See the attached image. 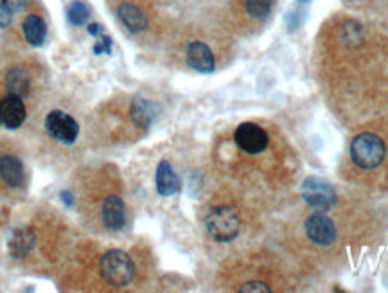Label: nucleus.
Instances as JSON below:
<instances>
[{"label": "nucleus", "mask_w": 388, "mask_h": 293, "mask_svg": "<svg viewBox=\"0 0 388 293\" xmlns=\"http://www.w3.org/2000/svg\"><path fill=\"white\" fill-rule=\"evenodd\" d=\"M302 196H304L307 205H311L316 212L329 211L334 200H337V194H334V191H332V187L329 186L328 182L316 177H309L304 182Z\"/></svg>", "instance_id": "39448f33"}, {"label": "nucleus", "mask_w": 388, "mask_h": 293, "mask_svg": "<svg viewBox=\"0 0 388 293\" xmlns=\"http://www.w3.org/2000/svg\"><path fill=\"white\" fill-rule=\"evenodd\" d=\"M0 180L11 189H20L26 184V169L17 155H0Z\"/></svg>", "instance_id": "1a4fd4ad"}, {"label": "nucleus", "mask_w": 388, "mask_h": 293, "mask_svg": "<svg viewBox=\"0 0 388 293\" xmlns=\"http://www.w3.org/2000/svg\"><path fill=\"white\" fill-rule=\"evenodd\" d=\"M13 15V9L9 8L4 0H2V2H0V29H6V27L11 26Z\"/></svg>", "instance_id": "412c9836"}, {"label": "nucleus", "mask_w": 388, "mask_h": 293, "mask_svg": "<svg viewBox=\"0 0 388 293\" xmlns=\"http://www.w3.org/2000/svg\"><path fill=\"white\" fill-rule=\"evenodd\" d=\"M103 223L108 230H121L126 223V207L119 196H108L101 209Z\"/></svg>", "instance_id": "f8f14e48"}, {"label": "nucleus", "mask_w": 388, "mask_h": 293, "mask_svg": "<svg viewBox=\"0 0 388 293\" xmlns=\"http://www.w3.org/2000/svg\"><path fill=\"white\" fill-rule=\"evenodd\" d=\"M22 33L29 45L40 47L47 38V24L40 15H27L22 22Z\"/></svg>", "instance_id": "2eb2a0df"}, {"label": "nucleus", "mask_w": 388, "mask_h": 293, "mask_svg": "<svg viewBox=\"0 0 388 293\" xmlns=\"http://www.w3.org/2000/svg\"><path fill=\"white\" fill-rule=\"evenodd\" d=\"M275 0H245V11L254 20H264L272 13Z\"/></svg>", "instance_id": "a211bd4d"}, {"label": "nucleus", "mask_w": 388, "mask_h": 293, "mask_svg": "<svg viewBox=\"0 0 388 293\" xmlns=\"http://www.w3.org/2000/svg\"><path fill=\"white\" fill-rule=\"evenodd\" d=\"M99 274L110 286L122 288L131 283L135 276V264L126 252L110 251L101 258Z\"/></svg>", "instance_id": "f257e3e1"}, {"label": "nucleus", "mask_w": 388, "mask_h": 293, "mask_svg": "<svg viewBox=\"0 0 388 293\" xmlns=\"http://www.w3.org/2000/svg\"><path fill=\"white\" fill-rule=\"evenodd\" d=\"M88 17H90V11H88V6L85 2H81V0L70 2L69 9H67V18L72 26H83V24H86Z\"/></svg>", "instance_id": "6ab92c4d"}, {"label": "nucleus", "mask_w": 388, "mask_h": 293, "mask_svg": "<svg viewBox=\"0 0 388 293\" xmlns=\"http://www.w3.org/2000/svg\"><path fill=\"white\" fill-rule=\"evenodd\" d=\"M241 292H263L268 293L270 288H268L264 283H246V285L241 286Z\"/></svg>", "instance_id": "4be33fe9"}, {"label": "nucleus", "mask_w": 388, "mask_h": 293, "mask_svg": "<svg viewBox=\"0 0 388 293\" xmlns=\"http://www.w3.org/2000/svg\"><path fill=\"white\" fill-rule=\"evenodd\" d=\"M4 2L9 6V8L13 9V13H18V11L24 9V6H26L27 0H4Z\"/></svg>", "instance_id": "b1692460"}, {"label": "nucleus", "mask_w": 388, "mask_h": 293, "mask_svg": "<svg viewBox=\"0 0 388 293\" xmlns=\"http://www.w3.org/2000/svg\"><path fill=\"white\" fill-rule=\"evenodd\" d=\"M304 229H306V234L311 241L318 243V245H331L334 241V237H337L334 223L329 220L328 216L320 214V212L307 218Z\"/></svg>", "instance_id": "6e6552de"}, {"label": "nucleus", "mask_w": 388, "mask_h": 293, "mask_svg": "<svg viewBox=\"0 0 388 293\" xmlns=\"http://www.w3.org/2000/svg\"><path fill=\"white\" fill-rule=\"evenodd\" d=\"M350 159L362 169L378 168L385 159L383 141L374 134L358 135L350 144Z\"/></svg>", "instance_id": "f03ea898"}, {"label": "nucleus", "mask_w": 388, "mask_h": 293, "mask_svg": "<svg viewBox=\"0 0 388 293\" xmlns=\"http://www.w3.org/2000/svg\"><path fill=\"white\" fill-rule=\"evenodd\" d=\"M45 129L54 141L61 144H70L76 143V138L79 135V125L72 116L65 113L63 110H52L45 117Z\"/></svg>", "instance_id": "20e7f679"}, {"label": "nucleus", "mask_w": 388, "mask_h": 293, "mask_svg": "<svg viewBox=\"0 0 388 293\" xmlns=\"http://www.w3.org/2000/svg\"><path fill=\"white\" fill-rule=\"evenodd\" d=\"M6 88L8 94H17L20 97H27L31 92V78L26 69L13 67L6 74Z\"/></svg>", "instance_id": "f3484780"}, {"label": "nucleus", "mask_w": 388, "mask_h": 293, "mask_svg": "<svg viewBox=\"0 0 388 293\" xmlns=\"http://www.w3.org/2000/svg\"><path fill=\"white\" fill-rule=\"evenodd\" d=\"M186 60L191 69L198 70L202 74H209L214 70L216 61L214 54L209 49L207 43L191 42L186 49Z\"/></svg>", "instance_id": "9d476101"}, {"label": "nucleus", "mask_w": 388, "mask_h": 293, "mask_svg": "<svg viewBox=\"0 0 388 293\" xmlns=\"http://www.w3.org/2000/svg\"><path fill=\"white\" fill-rule=\"evenodd\" d=\"M234 138H236L237 146L241 148L245 153H250V155L263 153L268 148V143H270L264 128L254 125V122H245V125L237 126Z\"/></svg>", "instance_id": "423d86ee"}, {"label": "nucleus", "mask_w": 388, "mask_h": 293, "mask_svg": "<svg viewBox=\"0 0 388 293\" xmlns=\"http://www.w3.org/2000/svg\"><path fill=\"white\" fill-rule=\"evenodd\" d=\"M156 113H159V106L151 101L143 100V97H137L134 100L131 106H129V116H131V121L138 128H149L156 119Z\"/></svg>", "instance_id": "dca6fc26"}, {"label": "nucleus", "mask_w": 388, "mask_h": 293, "mask_svg": "<svg viewBox=\"0 0 388 293\" xmlns=\"http://www.w3.org/2000/svg\"><path fill=\"white\" fill-rule=\"evenodd\" d=\"M156 182V191H159L160 196H172L180 191V178L177 177V173L172 171L171 164L168 160H162L156 168L155 175Z\"/></svg>", "instance_id": "4468645a"}, {"label": "nucleus", "mask_w": 388, "mask_h": 293, "mask_svg": "<svg viewBox=\"0 0 388 293\" xmlns=\"http://www.w3.org/2000/svg\"><path fill=\"white\" fill-rule=\"evenodd\" d=\"M86 31H88V35L95 36V38H99V36L104 35V27L99 26V24H90V26L86 27Z\"/></svg>", "instance_id": "5701e85b"}, {"label": "nucleus", "mask_w": 388, "mask_h": 293, "mask_svg": "<svg viewBox=\"0 0 388 293\" xmlns=\"http://www.w3.org/2000/svg\"><path fill=\"white\" fill-rule=\"evenodd\" d=\"M36 246V234L31 227H17L8 239L9 255L15 259H24Z\"/></svg>", "instance_id": "9b49d317"}, {"label": "nucleus", "mask_w": 388, "mask_h": 293, "mask_svg": "<svg viewBox=\"0 0 388 293\" xmlns=\"http://www.w3.org/2000/svg\"><path fill=\"white\" fill-rule=\"evenodd\" d=\"M205 229L212 239L227 243L236 239L241 230V221L230 207H216L205 218Z\"/></svg>", "instance_id": "7ed1b4c3"}, {"label": "nucleus", "mask_w": 388, "mask_h": 293, "mask_svg": "<svg viewBox=\"0 0 388 293\" xmlns=\"http://www.w3.org/2000/svg\"><path fill=\"white\" fill-rule=\"evenodd\" d=\"M27 110L24 97L17 94H6L0 100V126L6 129H18L26 122Z\"/></svg>", "instance_id": "0eeeda50"}, {"label": "nucleus", "mask_w": 388, "mask_h": 293, "mask_svg": "<svg viewBox=\"0 0 388 293\" xmlns=\"http://www.w3.org/2000/svg\"><path fill=\"white\" fill-rule=\"evenodd\" d=\"M60 198L63 200V203L67 205V207H72L74 205V196H72V193H69V191H61Z\"/></svg>", "instance_id": "393cba45"}, {"label": "nucleus", "mask_w": 388, "mask_h": 293, "mask_svg": "<svg viewBox=\"0 0 388 293\" xmlns=\"http://www.w3.org/2000/svg\"><path fill=\"white\" fill-rule=\"evenodd\" d=\"M94 54H112V38L106 35L99 36L97 38V43L94 45Z\"/></svg>", "instance_id": "aec40b11"}, {"label": "nucleus", "mask_w": 388, "mask_h": 293, "mask_svg": "<svg viewBox=\"0 0 388 293\" xmlns=\"http://www.w3.org/2000/svg\"><path fill=\"white\" fill-rule=\"evenodd\" d=\"M117 17L122 22V26L131 33H143L147 27V17L143 9L131 2H122L117 8Z\"/></svg>", "instance_id": "ddd939ff"}]
</instances>
